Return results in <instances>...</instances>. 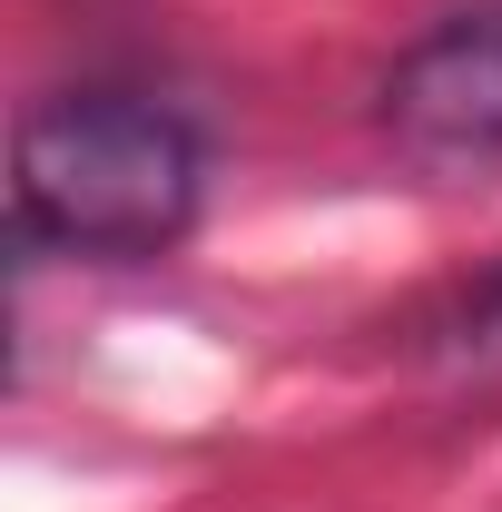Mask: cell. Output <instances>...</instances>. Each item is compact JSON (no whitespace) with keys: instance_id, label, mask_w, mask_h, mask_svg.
<instances>
[{"instance_id":"3","label":"cell","mask_w":502,"mask_h":512,"mask_svg":"<svg viewBox=\"0 0 502 512\" xmlns=\"http://www.w3.org/2000/svg\"><path fill=\"white\" fill-rule=\"evenodd\" d=\"M414 365L453 404H502V256L483 276H463L434 316L414 325Z\"/></svg>"},{"instance_id":"2","label":"cell","mask_w":502,"mask_h":512,"mask_svg":"<svg viewBox=\"0 0 502 512\" xmlns=\"http://www.w3.org/2000/svg\"><path fill=\"white\" fill-rule=\"evenodd\" d=\"M384 148L434 178V188H483L502 178V0H463L384 69L375 89Z\"/></svg>"},{"instance_id":"1","label":"cell","mask_w":502,"mask_h":512,"mask_svg":"<svg viewBox=\"0 0 502 512\" xmlns=\"http://www.w3.org/2000/svg\"><path fill=\"white\" fill-rule=\"evenodd\" d=\"M207 207V138L158 89H50L10 138V217L20 247L148 266Z\"/></svg>"}]
</instances>
